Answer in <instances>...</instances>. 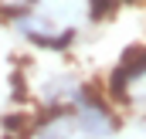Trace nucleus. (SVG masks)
I'll use <instances>...</instances> for the list:
<instances>
[{
	"label": "nucleus",
	"instance_id": "7ed1b4c3",
	"mask_svg": "<svg viewBox=\"0 0 146 139\" xmlns=\"http://www.w3.org/2000/svg\"><path fill=\"white\" fill-rule=\"evenodd\" d=\"M115 7H119V0H88V14H92V21H106V17H112Z\"/></svg>",
	"mask_w": 146,
	"mask_h": 139
},
{
	"label": "nucleus",
	"instance_id": "f03ea898",
	"mask_svg": "<svg viewBox=\"0 0 146 139\" xmlns=\"http://www.w3.org/2000/svg\"><path fill=\"white\" fill-rule=\"evenodd\" d=\"M119 75L133 85L136 78H143L146 75V48H133L126 58H122V65H119Z\"/></svg>",
	"mask_w": 146,
	"mask_h": 139
},
{
	"label": "nucleus",
	"instance_id": "f257e3e1",
	"mask_svg": "<svg viewBox=\"0 0 146 139\" xmlns=\"http://www.w3.org/2000/svg\"><path fill=\"white\" fill-rule=\"evenodd\" d=\"M75 102H78V109H75V129H82L88 139H109L112 132L119 129V119H115L109 109H106V102L95 99L88 88H82V92L75 95Z\"/></svg>",
	"mask_w": 146,
	"mask_h": 139
},
{
	"label": "nucleus",
	"instance_id": "20e7f679",
	"mask_svg": "<svg viewBox=\"0 0 146 139\" xmlns=\"http://www.w3.org/2000/svg\"><path fill=\"white\" fill-rule=\"evenodd\" d=\"M44 139H72V136H65V132H58V129H48Z\"/></svg>",
	"mask_w": 146,
	"mask_h": 139
}]
</instances>
